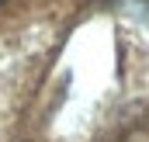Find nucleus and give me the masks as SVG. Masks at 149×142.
<instances>
[{"label":"nucleus","instance_id":"nucleus-1","mask_svg":"<svg viewBox=\"0 0 149 142\" xmlns=\"http://www.w3.org/2000/svg\"><path fill=\"white\" fill-rule=\"evenodd\" d=\"M0 3H3V0H0Z\"/></svg>","mask_w":149,"mask_h":142}]
</instances>
